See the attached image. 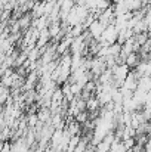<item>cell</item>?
<instances>
[{
    "label": "cell",
    "instance_id": "obj_1",
    "mask_svg": "<svg viewBox=\"0 0 151 152\" xmlns=\"http://www.w3.org/2000/svg\"><path fill=\"white\" fill-rule=\"evenodd\" d=\"M104 28H105V25H102L98 19H94L92 24L88 27V31H89V34H91V37H92L94 40H99Z\"/></svg>",
    "mask_w": 151,
    "mask_h": 152
},
{
    "label": "cell",
    "instance_id": "obj_2",
    "mask_svg": "<svg viewBox=\"0 0 151 152\" xmlns=\"http://www.w3.org/2000/svg\"><path fill=\"white\" fill-rule=\"evenodd\" d=\"M136 84H138V77H136V74H135L133 71H129V74L126 75V78H124V81H123L122 86H123L124 89L133 92V90L136 89Z\"/></svg>",
    "mask_w": 151,
    "mask_h": 152
},
{
    "label": "cell",
    "instance_id": "obj_3",
    "mask_svg": "<svg viewBox=\"0 0 151 152\" xmlns=\"http://www.w3.org/2000/svg\"><path fill=\"white\" fill-rule=\"evenodd\" d=\"M62 133H64V129H55V130H53V133H52V136H50V139H49L52 149H56L58 145L61 143V140H62Z\"/></svg>",
    "mask_w": 151,
    "mask_h": 152
},
{
    "label": "cell",
    "instance_id": "obj_4",
    "mask_svg": "<svg viewBox=\"0 0 151 152\" xmlns=\"http://www.w3.org/2000/svg\"><path fill=\"white\" fill-rule=\"evenodd\" d=\"M139 61H141V58H139V55H138L136 52H130V53L126 55V58H124V64H126L129 68H135Z\"/></svg>",
    "mask_w": 151,
    "mask_h": 152
},
{
    "label": "cell",
    "instance_id": "obj_5",
    "mask_svg": "<svg viewBox=\"0 0 151 152\" xmlns=\"http://www.w3.org/2000/svg\"><path fill=\"white\" fill-rule=\"evenodd\" d=\"M136 89H139V90H142V92H150V90H151V80H150V77H147V75L139 77V78H138Z\"/></svg>",
    "mask_w": 151,
    "mask_h": 152
},
{
    "label": "cell",
    "instance_id": "obj_6",
    "mask_svg": "<svg viewBox=\"0 0 151 152\" xmlns=\"http://www.w3.org/2000/svg\"><path fill=\"white\" fill-rule=\"evenodd\" d=\"M31 13H24V15H21L19 16V19H18V24H19V28L22 30V31H25V30H28L30 27H31Z\"/></svg>",
    "mask_w": 151,
    "mask_h": 152
},
{
    "label": "cell",
    "instance_id": "obj_7",
    "mask_svg": "<svg viewBox=\"0 0 151 152\" xmlns=\"http://www.w3.org/2000/svg\"><path fill=\"white\" fill-rule=\"evenodd\" d=\"M86 111L88 112H98L99 111V103L98 99L92 95L89 99H86Z\"/></svg>",
    "mask_w": 151,
    "mask_h": 152
},
{
    "label": "cell",
    "instance_id": "obj_8",
    "mask_svg": "<svg viewBox=\"0 0 151 152\" xmlns=\"http://www.w3.org/2000/svg\"><path fill=\"white\" fill-rule=\"evenodd\" d=\"M36 115H37V120H39V121H42V123H49L52 112H50L49 108H46V106H42V108H40V111H39Z\"/></svg>",
    "mask_w": 151,
    "mask_h": 152
},
{
    "label": "cell",
    "instance_id": "obj_9",
    "mask_svg": "<svg viewBox=\"0 0 151 152\" xmlns=\"http://www.w3.org/2000/svg\"><path fill=\"white\" fill-rule=\"evenodd\" d=\"M83 31H85L83 25H82V24H77V25H74V27H71V28H70L68 34H70L71 37H79V36H82V33H83Z\"/></svg>",
    "mask_w": 151,
    "mask_h": 152
},
{
    "label": "cell",
    "instance_id": "obj_10",
    "mask_svg": "<svg viewBox=\"0 0 151 152\" xmlns=\"http://www.w3.org/2000/svg\"><path fill=\"white\" fill-rule=\"evenodd\" d=\"M7 98H9V89L4 87L3 84H0V105H3Z\"/></svg>",
    "mask_w": 151,
    "mask_h": 152
},
{
    "label": "cell",
    "instance_id": "obj_11",
    "mask_svg": "<svg viewBox=\"0 0 151 152\" xmlns=\"http://www.w3.org/2000/svg\"><path fill=\"white\" fill-rule=\"evenodd\" d=\"M70 92L74 95V96H80V93H82V86L79 84V83H70Z\"/></svg>",
    "mask_w": 151,
    "mask_h": 152
},
{
    "label": "cell",
    "instance_id": "obj_12",
    "mask_svg": "<svg viewBox=\"0 0 151 152\" xmlns=\"http://www.w3.org/2000/svg\"><path fill=\"white\" fill-rule=\"evenodd\" d=\"M88 111H80L77 115H74V118H76V121L79 123V124H83L85 121H88Z\"/></svg>",
    "mask_w": 151,
    "mask_h": 152
},
{
    "label": "cell",
    "instance_id": "obj_13",
    "mask_svg": "<svg viewBox=\"0 0 151 152\" xmlns=\"http://www.w3.org/2000/svg\"><path fill=\"white\" fill-rule=\"evenodd\" d=\"M110 4H111V1H110V0H98V3H96L95 9H98L99 12H102V10H105Z\"/></svg>",
    "mask_w": 151,
    "mask_h": 152
},
{
    "label": "cell",
    "instance_id": "obj_14",
    "mask_svg": "<svg viewBox=\"0 0 151 152\" xmlns=\"http://www.w3.org/2000/svg\"><path fill=\"white\" fill-rule=\"evenodd\" d=\"M37 121H39V120H37V115L31 112V114L28 115V118H27V126H28L30 129H33V127L37 124Z\"/></svg>",
    "mask_w": 151,
    "mask_h": 152
},
{
    "label": "cell",
    "instance_id": "obj_15",
    "mask_svg": "<svg viewBox=\"0 0 151 152\" xmlns=\"http://www.w3.org/2000/svg\"><path fill=\"white\" fill-rule=\"evenodd\" d=\"M0 152H10V143L4 140L3 145H1V148H0Z\"/></svg>",
    "mask_w": 151,
    "mask_h": 152
},
{
    "label": "cell",
    "instance_id": "obj_16",
    "mask_svg": "<svg viewBox=\"0 0 151 152\" xmlns=\"http://www.w3.org/2000/svg\"><path fill=\"white\" fill-rule=\"evenodd\" d=\"M122 1H124V0H113V4H116V3H122Z\"/></svg>",
    "mask_w": 151,
    "mask_h": 152
},
{
    "label": "cell",
    "instance_id": "obj_17",
    "mask_svg": "<svg viewBox=\"0 0 151 152\" xmlns=\"http://www.w3.org/2000/svg\"><path fill=\"white\" fill-rule=\"evenodd\" d=\"M0 22H1V9H0Z\"/></svg>",
    "mask_w": 151,
    "mask_h": 152
},
{
    "label": "cell",
    "instance_id": "obj_18",
    "mask_svg": "<svg viewBox=\"0 0 151 152\" xmlns=\"http://www.w3.org/2000/svg\"><path fill=\"white\" fill-rule=\"evenodd\" d=\"M34 1H42V0H34Z\"/></svg>",
    "mask_w": 151,
    "mask_h": 152
},
{
    "label": "cell",
    "instance_id": "obj_19",
    "mask_svg": "<svg viewBox=\"0 0 151 152\" xmlns=\"http://www.w3.org/2000/svg\"><path fill=\"white\" fill-rule=\"evenodd\" d=\"M147 1H150V0H147Z\"/></svg>",
    "mask_w": 151,
    "mask_h": 152
}]
</instances>
